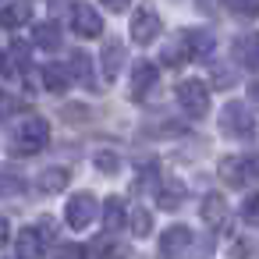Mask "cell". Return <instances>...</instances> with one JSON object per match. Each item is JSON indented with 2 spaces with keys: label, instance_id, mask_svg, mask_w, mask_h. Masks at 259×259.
<instances>
[{
  "label": "cell",
  "instance_id": "cell-31",
  "mask_svg": "<svg viewBox=\"0 0 259 259\" xmlns=\"http://www.w3.org/2000/svg\"><path fill=\"white\" fill-rule=\"evenodd\" d=\"M54 259H85V248L82 245H61Z\"/></svg>",
  "mask_w": 259,
  "mask_h": 259
},
{
  "label": "cell",
  "instance_id": "cell-13",
  "mask_svg": "<svg viewBox=\"0 0 259 259\" xmlns=\"http://www.w3.org/2000/svg\"><path fill=\"white\" fill-rule=\"evenodd\" d=\"M199 213H202V220H206L209 227H220V224L227 220V202H224V195H220V192H209V195L202 199Z\"/></svg>",
  "mask_w": 259,
  "mask_h": 259
},
{
  "label": "cell",
  "instance_id": "cell-14",
  "mask_svg": "<svg viewBox=\"0 0 259 259\" xmlns=\"http://www.w3.org/2000/svg\"><path fill=\"white\" fill-rule=\"evenodd\" d=\"M220 178L231 185V188H241L248 181V170H245V156H224L220 160Z\"/></svg>",
  "mask_w": 259,
  "mask_h": 259
},
{
  "label": "cell",
  "instance_id": "cell-5",
  "mask_svg": "<svg viewBox=\"0 0 259 259\" xmlns=\"http://www.w3.org/2000/svg\"><path fill=\"white\" fill-rule=\"evenodd\" d=\"M156 36H160V15L149 11V8H139V11L132 15V39H135L139 47H149Z\"/></svg>",
  "mask_w": 259,
  "mask_h": 259
},
{
  "label": "cell",
  "instance_id": "cell-26",
  "mask_svg": "<svg viewBox=\"0 0 259 259\" xmlns=\"http://www.w3.org/2000/svg\"><path fill=\"white\" fill-rule=\"evenodd\" d=\"M18 192H25V181L18 174H11V170H0V199L18 195Z\"/></svg>",
  "mask_w": 259,
  "mask_h": 259
},
{
  "label": "cell",
  "instance_id": "cell-20",
  "mask_svg": "<svg viewBox=\"0 0 259 259\" xmlns=\"http://www.w3.org/2000/svg\"><path fill=\"white\" fill-rule=\"evenodd\" d=\"M121 64H124V47H121L117 39H110V43L103 47V71L114 78V75L121 71Z\"/></svg>",
  "mask_w": 259,
  "mask_h": 259
},
{
  "label": "cell",
  "instance_id": "cell-32",
  "mask_svg": "<svg viewBox=\"0 0 259 259\" xmlns=\"http://www.w3.org/2000/svg\"><path fill=\"white\" fill-rule=\"evenodd\" d=\"M213 78H217V85H220V89H231V85H234L231 71H224V68H217V71H213Z\"/></svg>",
  "mask_w": 259,
  "mask_h": 259
},
{
  "label": "cell",
  "instance_id": "cell-16",
  "mask_svg": "<svg viewBox=\"0 0 259 259\" xmlns=\"http://www.w3.org/2000/svg\"><path fill=\"white\" fill-rule=\"evenodd\" d=\"M68 71H71V78H78V82H85L89 89H100V82L93 78V61H89V54H82V50H75V54H71V64H68Z\"/></svg>",
  "mask_w": 259,
  "mask_h": 259
},
{
  "label": "cell",
  "instance_id": "cell-30",
  "mask_svg": "<svg viewBox=\"0 0 259 259\" xmlns=\"http://www.w3.org/2000/svg\"><path fill=\"white\" fill-rule=\"evenodd\" d=\"M241 217H245L248 224H259V192L245 199V206H241Z\"/></svg>",
  "mask_w": 259,
  "mask_h": 259
},
{
  "label": "cell",
  "instance_id": "cell-7",
  "mask_svg": "<svg viewBox=\"0 0 259 259\" xmlns=\"http://www.w3.org/2000/svg\"><path fill=\"white\" fill-rule=\"evenodd\" d=\"M188 245H192V231H188L185 224H174V227H167L163 238H160V259H178Z\"/></svg>",
  "mask_w": 259,
  "mask_h": 259
},
{
  "label": "cell",
  "instance_id": "cell-18",
  "mask_svg": "<svg viewBox=\"0 0 259 259\" xmlns=\"http://www.w3.org/2000/svg\"><path fill=\"white\" fill-rule=\"evenodd\" d=\"M185 43H188V32H178L167 47H163V54H160V61L167 64V68H174V64H181L185 57H192L188 50H185Z\"/></svg>",
  "mask_w": 259,
  "mask_h": 259
},
{
  "label": "cell",
  "instance_id": "cell-36",
  "mask_svg": "<svg viewBox=\"0 0 259 259\" xmlns=\"http://www.w3.org/2000/svg\"><path fill=\"white\" fill-rule=\"evenodd\" d=\"M248 93H252V100H255V107H259V82H252V89H248Z\"/></svg>",
  "mask_w": 259,
  "mask_h": 259
},
{
  "label": "cell",
  "instance_id": "cell-12",
  "mask_svg": "<svg viewBox=\"0 0 259 259\" xmlns=\"http://www.w3.org/2000/svg\"><path fill=\"white\" fill-rule=\"evenodd\" d=\"M156 202H160L163 209H181V202H185V185H181L178 178L160 181V188H156Z\"/></svg>",
  "mask_w": 259,
  "mask_h": 259
},
{
  "label": "cell",
  "instance_id": "cell-21",
  "mask_svg": "<svg viewBox=\"0 0 259 259\" xmlns=\"http://www.w3.org/2000/svg\"><path fill=\"white\" fill-rule=\"evenodd\" d=\"M103 224H107L110 234L124 227V202H121V199H107V206H103Z\"/></svg>",
  "mask_w": 259,
  "mask_h": 259
},
{
  "label": "cell",
  "instance_id": "cell-22",
  "mask_svg": "<svg viewBox=\"0 0 259 259\" xmlns=\"http://www.w3.org/2000/svg\"><path fill=\"white\" fill-rule=\"evenodd\" d=\"M160 181H163L160 178V167L156 163H146L142 174L135 178V192H153V188H160Z\"/></svg>",
  "mask_w": 259,
  "mask_h": 259
},
{
  "label": "cell",
  "instance_id": "cell-8",
  "mask_svg": "<svg viewBox=\"0 0 259 259\" xmlns=\"http://www.w3.org/2000/svg\"><path fill=\"white\" fill-rule=\"evenodd\" d=\"M234 57H238V64H241V68L259 71V32L238 36V39H234Z\"/></svg>",
  "mask_w": 259,
  "mask_h": 259
},
{
  "label": "cell",
  "instance_id": "cell-15",
  "mask_svg": "<svg viewBox=\"0 0 259 259\" xmlns=\"http://www.w3.org/2000/svg\"><path fill=\"white\" fill-rule=\"evenodd\" d=\"M32 39H36V47H43V50H61V43H64L57 22H39V25L32 29Z\"/></svg>",
  "mask_w": 259,
  "mask_h": 259
},
{
  "label": "cell",
  "instance_id": "cell-6",
  "mask_svg": "<svg viewBox=\"0 0 259 259\" xmlns=\"http://www.w3.org/2000/svg\"><path fill=\"white\" fill-rule=\"evenodd\" d=\"M71 29H75L82 39H96V36L103 32V22H100V15H96L89 4H78V0H75V11H71Z\"/></svg>",
  "mask_w": 259,
  "mask_h": 259
},
{
  "label": "cell",
  "instance_id": "cell-10",
  "mask_svg": "<svg viewBox=\"0 0 259 259\" xmlns=\"http://www.w3.org/2000/svg\"><path fill=\"white\" fill-rule=\"evenodd\" d=\"M153 85H156V68H153L149 61H139V64L132 68V96L142 100Z\"/></svg>",
  "mask_w": 259,
  "mask_h": 259
},
{
  "label": "cell",
  "instance_id": "cell-33",
  "mask_svg": "<svg viewBox=\"0 0 259 259\" xmlns=\"http://www.w3.org/2000/svg\"><path fill=\"white\" fill-rule=\"evenodd\" d=\"M8 238H11V224H8V217H0V248L8 245Z\"/></svg>",
  "mask_w": 259,
  "mask_h": 259
},
{
  "label": "cell",
  "instance_id": "cell-25",
  "mask_svg": "<svg viewBox=\"0 0 259 259\" xmlns=\"http://www.w3.org/2000/svg\"><path fill=\"white\" fill-rule=\"evenodd\" d=\"M93 248H96V259H124L128 255V248L117 245V241H110V238H100Z\"/></svg>",
  "mask_w": 259,
  "mask_h": 259
},
{
  "label": "cell",
  "instance_id": "cell-34",
  "mask_svg": "<svg viewBox=\"0 0 259 259\" xmlns=\"http://www.w3.org/2000/svg\"><path fill=\"white\" fill-rule=\"evenodd\" d=\"M103 8H110V11H124L128 8V0H100Z\"/></svg>",
  "mask_w": 259,
  "mask_h": 259
},
{
  "label": "cell",
  "instance_id": "cell-27",
  "mask_svg": "<svg viewBox=\"0 0 259 259\" xmlns=\"http://www.w3.org/2000/svg\"><path fill=\"white\" fill-rule=\"evenodd\" d=\"M96 167H100L103 174H117V170H121V156L110 153V149H100V153H96Z\"/></svg>",
  "mask_w": 259,
  "mask_h": 259
},
{
  "label": "cell",
  "instance_id": "cell-9",
  "mask_svg": "<svg viewBox=\"0 0 259 259\" xmlns=\"http://www.w3.org/2000/svg\"><path fill=\"white\" fill-rule=\"evenodd\" d=\"M47 255V238L39 234V227H25L18 234V259H43Z\"/></svg>",
  "mask_w": 259,
  "mask_h": 259
},
{
  "label": "cell",
  "instance_id": "cell-3",
  "mask_svg": "<svg viewBox=\"0 0 259 259\" xmlns=\"http://www.w3.org/2000/svg\"><path fill=\"white\" fill-rule=\"evenodd\" d=\"M178 103L185 107V114L206 117V110H209V89H206L199 78H185V82L178 85Z\"/></svg>",
  "mask_w": 259,
  "mask_h": 259
},
{
  "label": "cell",
  "instance_id": "cell-24",
  "mask_svg": "<svg viewBox=\"0 0 259 259\" xmlns=\"http://www.w3.org/2000/svg\"><path fill=\"white\" fill-rule=\"evenodd\" d=\"M128 220H132V231H135L139 238H149V234H153V213H149V209H142V206H139Z\"/></svg>",
  "mask_w": 259,
  "mask_h": 259
},
{
  "label": "cell",
  "instance_id": "cell-2",
  "mask_svg": "<svg viewBox=\"0 0 259 259\" xmlns=\"http://www.w3.org/2000/svg\"><path fill=\"white\" fill-rule=\"evenodd\" d=\"M220 132L231 135V139H255V117L245 103L231 100L224 103V114H220Z\"/></svg>",
  "mask_w": 259,
  "mask_h": 259
},
{
  "label": "cell",
  "instance_id": "cell-17",
  "mask_svg": "<svg viewBox=\"0 0 259 259\" xmlns=\"http://www.w3.org/2000/svg\"><path fill=\"white\" fill-rule=\"evenodd\" d=\"M29 15H32L29 0H18V4H11V8L0 11V29H18L22 22H29Z\"/></svg>",
  "mask_w": 259,
  "mask_h": 259
},
{
  "label": "cell",
  "instance_id": "cell-19",
  "mask_svg": "<svg viewBox=\"0 0 259 259\" xmlns=\"http://www.w3.org/2000/svg\"><path fill=\"white\" fill-rule=\"evenodd\" d=\"M43 78H47L43 85H47L50 93H64V89L75 82V78H71V71H68V68H61V64H47V68H43Z\"/></svg>",
  "mask_w": 259,
  "mask_h": 259
},
{
  "label": "cell",
  "instance_id": "cell-28",
  "mask_svg": "<svg viewBox=\"0 0 259 259\" xmlns=\"http://www.w3.org/2000/svg\"><path fill=\"white\" fill-rule=\"evenodd\" d=\"M71 11H75V0H50L54 22H71Z\"/></svg>",
  "mask_w": 259,
  "mask_h": 259
},
{
  "label": "cell",
  "instance_id": "cell-4",
  "mask_svg": "<svg viewBox=\"0 0 259 259\" xmlns=\"http://www.w3.org/2000/svg\"><path fill=\"white\" fill-rule=\"evenodd\" d=\"M96 213H100V202H96V195H93V192H82V195H71V199H68L64 220H68V227L82 231V227H89V224L96 220Z\"/></svg>",
  "mask_w": 259,
  "mask_h": 259
},
{
  "label": "cell",
  "instance_id": "cell-1",
  "mask_svg": "<svg viewBox=\"0 0 259 259\" xmlns=\"http://www.w3.org/2000/svg\"><path fill=\"white\" fill-rule=\"evenodd\" d=\"M47 142H50V124H47V117L32 114V117H25V124L18 128V139H15L11 153H15V156H32V153H39Z\"/></svg>",
  "mask_w": 259,
  "mask_h": 259
},
{
  "label": "cell",
  "instance_id": "cell-11",
  "mask_svg": "<svg viewBox=\"0 0 259 259\" xmlns=\"http://www.w3.org/2000/svg\"><path fill=\"white\" fill-rule=\"evenodd\" d=\"M68 181H71V170H64V167H47V170L36 178V188H39L43 195H54V192H64Z\"/></svg>",
  "mask_w": 259,
  "mask_h": 259
},
{
  "label": "cell",
  "instance_id": "cell-35",
  "mask_svg": "<svg viewBox=\"0 0 259 259\" xmlns=\"http://www.w3.org/2000/svg\"><path fill=\"white\" fill-rule=\"evenodd\" d=\"M0 71H8V50L0 47Z\"/></svg>",
  "mask_w": 259,
  "mask_h": 259
},
{
  "label": "cell",
  "instance_id": "cell-23",
  "mask_svg": "<svg viewBox=\"0 0 259 259\" xmlns=\"http://www.w3.org/2000/svg\"><path fill=\"white\" fill-rule=\"evenodd\" d=\"M188 47H192V57H209V50H213V36L209 32H188Z\"/></svg>",
  "mask_w": 259,
  "mask_h": 259
},
{
  "label": "cell",
  "instance_id": "cell-29",
  "mask_svg": "<svg viewBox=\"0 0 259 259\" xmlns=\"http://www.w3.org/2000/svg\"><path fill=\"white\" fill-rule=\"evenodd\" d=\"M231 11L241 18H255L259 15V0H231Z\"/></svg>",
  "mask_w": 259,
  "mask_h": 259
}]
</instances>
